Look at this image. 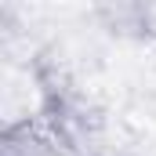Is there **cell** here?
I'll return each instance as SVG.
<instances>
[{
    "label": "cell",
    "instance_id": "cell-1",
    "mask_svg": "<svg viewBox=\"0 0 156 156\" xmlns=\"http://www.w3.org/2000/svg\"><path fill=\"white\" fill-rule=\"evenodd\" d=\"M94 15L116 37L145 40L156 33V7H149V4H102V7H94Z\"/></svg>",
    "mask_w": 156,
    "mask_h": 156
}]
</instances>
